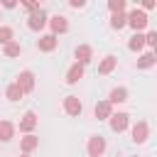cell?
Returning a JSON list of instances; mask_svg holds the SVG:
<instances>
[{"mask_svg":"<svg viewBox=\"0 0 157 157\" xmlns=\"http://www.w3.org/2000/svg\"><path fill=\"white\" fill-rule=\"evenodd\" d=\"M125 17H128V27H130L132 32H145V29H147V25H150L147 12H142L140 7L128 10V12H125Z\"/></svg>","mask_w":157,"mask_h":157,"instance_id":"cell-1","label":"cell"},{"mask_svg":"<svg viewBox=\"0 0 157 157\" xmlns=\"http://www.w3.org/2000/svg\"><path fill=\"white\" fill-rule=\"evenodd\" d=\"M37 125H39V115L32 110V108H27L25 113H22V118H20V123L15 125L22 135H32L34 130H37Z\"/></svg>","mask_w":157,"mask_h":157,"instance_id":"cell-2","label":"cell"},{"mask_svg":"<svg viewBox=\"0 0 157 157\" xmlns=\"http://www.w3.org/2000/svg\"><path fill=\"white\" fill-rule=\"evenodd\" d=\"M105 150H108V142H105V137L101 132H96V135H91L86 140V155L88 157H103Z\"/></svg>","mask_w":157,"mask_h":157,"instance_id":"cell-3","label":"cell"},{"mask_svg":"<svg viewBox=\"0 0 157 157\" xmlns=\"http://www.w3.org/2000/svg\"><path fill=\"white\" fill-rule=\"evenodd\" d=\"M108 128L113 130V132H125L128 128H130V113L128 110H113V115L108 118Z\"/></svg>","mask_w":157,"mask_h":157,"instance_id":"cell-4","label":"cell"},{"mask_svg":"<svg viewBox=\"0 0 157 157\" xmlns=\"http://www.w3.org/2000/svg\"><path fill=\"white\" fill-rule=\"evenodd\" d=\"M130 140L135 145H145L147 137H150V123L147 120H137V123H130Z\"/></svg>","mask_w":157,"mask_h":157,"instance_id":"cell-5","label":"cell"},{"mask_svg":"<svg viewBox=\"0 0 157 157\" xmlns=\"http://www.w3.org/2000/svg\"><path fill=\"white\" fill-rule=\"evenodd\" d=\"M15 83L20 86V91H22V96H27V93H32V91H34V86H37V78H34V71H32V69H22V71L17 74V78H15Z\"/></svg>","mask_w":157,"mask_h":157,"instance_id":"cell-6","label":"cell"},{"mask_svg":"<svg viewBox=\"0 0 157 157\" xmlns=\"http://www.w3.org/2000/svg\"><path fill=\"white\" fill-rule=\"evenodd\" d=\"M47 22H49V12L44 7H39L32 15H27V29H32V32H42L47 27Z\"/></svg>","mask_w":157,"mask_h":157,"instance_id":"cell-7","label":"cell"},{"mask_svg":"<svg viewBox=\"0 0 157 157\" xmlns=\"http://www.w3.org/2000/svg\"><path fill=\"white\" fill-rule=\"evenodd\" d=\"M47 27H49V34H54V37H59V34H66L69 32V17L66 15H49V22H47Z\"/></svg>","mask_w":157,"mask_h":157,"instance_id":"cell-8","label":"cell"},{"mask_svg":"<svg viewBox=\"0 0 157 157\" xmlns=\"http://www.w3.org/2000/svg\"><path fill=\"white\" fill-rule=\"evenodd\" d=\"M61 108H64V113H66L69 118H78V115L83 113V103H81V98H78V96H74V93L64 96Z\"/></svg>","mask_w":157,"mask_h":157,"instance_id":"cell-9","label":"cell"},{"mask_svg":"<svg viewBox=\"0 0 157 157\" xmlns=\"http://www.w3.org/2000/svg\"><path fill=\"white\" fill-rule=\"evenodd\" d=\"M56 47H59V37H54V34H49V32H42V34H39L37 49H39L42 54H52Z\"/></svg>","mask_w":157,"mask_h":157,"instance_id":"cell-10","label":"cell"},{"mask_svg":"<svg viewBox=\"0 0 157 157\" xmlns=\"http://www.w3.org/2000/svg\"><path fill=\"white\" fill-rule=\"evenodd\" d=\"M74 59H76V64L88 66V64L93 61V47H91V44H78V47L74 49Z\"/></svg>","mask_w":157,"mask_h":157,"instance_id":"cell-11","label":"cell"},{"mask_svg":"<svg viewBox=\"0 0 157 157\" xmlns=\"http://www.w3.org/2000/svg\"><path fill=\"white\" fill-rule=\"evenodd\" d=\"M155 64H157V52L145 49V52H140V54H137V61H135L137 71H147V69H152Z\"/></svg>","mask_w":157,"mask_h":157,"instance_id":"cell-12","label":"cell"},{"mask_svg":"<svg viewBox=\"0 0 157 157\" xmlns=\"http://www.w3.org/2000/svg\"><path fill=\"white\" fill-rule=\"evenodd\" d=\"M128 98H130V91H128L125 86H113V88L108 91V98H105V101H108V103H110V105L115 108V105L125 103Z\"/></svg>","mask_w":157,"mask_h":157,"instance_id":"cell-13","label":"cell"},{"mask_svg":"<svg viewBox=\"0 0 157 157\" xmlns=\"http://www.w3.org/2000/svg\"><path fill=\"white\" fill-rule=\"evenodd\" d=\"M115 66H118V56L115 54H105L101 61H98V76H108V74H113L115 71Z\"/></svg>","mask_w":157,"mask_h":157,"instance_id":"cell-14","label":"cell"},{"mask_svg":"<svg viewBox=\"0 0 157 157\" xmlns=\"http://www.w3.org/2000/svg\"><path fill=\"white\" fill-rule=\"evenodd\" d=\"M83 74H86V66H81V64H71L69 69H66V76H64V81L69 83V86H76L81 78H83Z\"/></svg>","mask_w":157,"mask_h":157,"instance_id":"cell-15","label":"cell"},{"mask_svg":"<svg viewBox=\"0 0 157 157\" xmlns=\"http://www.w3.org/2000/svg\"><path fill=\"white\" fill-rule=\"evenodd\" d=\"M113 105L105 101V98H101V101H96V105H93V118L96 120H108L110 115H113Z\"/></svg>","mask_w":157,"mask_h":157,"instance_id":"cell-16","label":"cell"},{"mask_svg":"<svg viewBox=\"0 0 157 157\" xmlns=\"http://www.w3.org/2000/svg\"><path fill=\"white\" fill-rule=\"evenodd\" d=\"M39 147V137L32 132V135H22L20 137V155H32L34 150Z\"/></svg>","mask_w":157,"mask_h":157,"instance_id":"cell-17","label":"cell"},{"mask_svg":"<svg viewBox=\"0 0 157 157\" xmlns=\"http://www.w3.org/2000/svg\"><path fill=\"white\" fill-rule=\"evenodd\" d=\"M128 49H130L132 54L145 52V32H132L130 39H128Z\"/></svg>","mask_w":157,"mask_h":157,"instance_id":"cell-18","label":"cell"},{"mask_svg":"<svg viewBox=\"0 0 157 157\" xmlns=\"http://www.w3.org/2000/svg\"><path fill=\"white\" fill-rule=\"evenodd\" d=\"M15 132H17V128L12 120H0V142H12Z\"/></svg>","mask_w":157,"mask_h":157,"instance_id":"cell-19","label":"cell"},{"mask_svg":"<svg viewBox=\"0 0 157 157\" xmlns=\"http://www.w3.org/2000/svg\"><path fill=\"white\" fill-rule=\"evenodd\" d=\"M20 54H22V44H20L17 39H12V42L2 44V56H5V59H17Z\"/></svg>","mask_w":157,"mask_h":157,"instance_id":"cell-20","label":"cell"},{"mask_svg":"<svg viewBox=\"0 0 157 157\" xmlns=\"http://www.w3.org/2000/svg\"><path fill=\"white\" fill-rule=\"evenodd\" d=\"M108 25H110V29H115V32L125 29V27H128V17H125V12H115V15H110Z\"/></svg>","mask_w":157,"mask_h":157,"instance_id":"cell-21","label":"cell"},{"mask_svg":"<svg viewBox=\"0 0 157 157\" xmlns=\"http://www.w3.org/2000/svg\"><path fill=\"white\" fill-rule=\"evenodd\" d=\"M5 98H7V101H12V103H17V101L22 98V91H20V86H17L15 81L5 86Z\"/></svg>","mask_w":157,"mask_h":157,"instance_id":"cell-22","label":"cell"},{"mask_svg":"<svg viewBox=\"0 0 157 157\" xmlns=\"http://www.w3.org/2000/svg\"><path fill=\"white\" fill-rule=\"evenodd\" d=\"M145 47L150 52H157V29H145Z\"/></svg>","mask_w":157,"mask_h":157,"instance_id":"cell-23","label":"cell"},{"mask_svg":"<svg viewBox=\"0 0 157 157\" xmlns=\"http://www.w3.org/2000/svg\"><path fill=\"white\" fill-rule=\"evenodd\" d=\"M108 10H110V15L128 12V0H108Z\"/></svg>","mask_w":157,"mask_h":157,"instance_id":"cell-24","label":"cell"},{"mask_svg":"<svg viewBox=\"0 0 157 157\" xmlns=\"http://www.w3.org/2000/svg\"><path fill=\"white\" fill-rule=\"evenodd\" d=\"M15 39V29L10 25H0V44H7Z\"/></svg>","mask_w":157,"mask_h":157,"instance_id":"cell-25","label":"cell"},{"mask_svg":"<svg viewBox=\"0 0 157 157\" xmlns=\"http://www.w3.org/2000/svg\"><path fill=\"white\" fill-rule=\"evenodd\" d=\"M20 5H22V10H25V12H27V15H32V12H37V10H39V7H42V5H39V2H37V0H22V2H20Z\"/></svg>","mask_w":157,"mask_h":157,"instance_id":"cell-26","label":"cell"},{"mask_svg":"<svg viewBox=\"0 0 157 157\" xmlns=\"http://www.w3.org/2000/svg\"><path fill=\"white\" fill-rule=\"evenodd\" d=\"M155 7H157V0H142V2H140V10H142V12L155 10Z\"/></svg>","mask_w":157,"mask_h":157,"instance_id":"cell-27","label":"cell"},{"mask_svg":"<svg viewBox=\"0 0 157 157\" xmlns=\"http://www.w3.org/2000/svg\"><path fill=\"white\" fill-rule=\"evenodd\" d=\"M20 2L17 0H0V10H15Z\"/></svg>","mask_w":157,"mask_h":157,"instance_id":"cell-28","label":"cell"},{"mask_svg":"<svg viewBox=\"0 0 157 157\" xmlns=\"http://www.w3.org/2000/svg\"><path fill=\"white\" fill-rule=\"evenodd\" d=\"M69 7H74V10H81V7H86V0H69Z\"/></svg>","mask_w":157,"mask_h":157,"instance_id":"cell-29","label":"cell"},{"mask_svg":"<svg viewBox=\"0 0 157 157\" xmlns=\"http://www.w3.org/2000/svg\"><path fill=\"white\" fill-rule=\"evenodd\" d=\"M20 157H32V155H20Z\"/></svg>","mask_w":157,"mask_h":157,"instance_id":"cell-30","label":"cell"},{"mask_svg":"<svg viewBox=\"0 0 157 157\" xmlns=\"http://www.w3.org/2000/svg\"><path fill=\"white\" fill-rule=\"evenodd\" d=\"M0 20H2V10H0Z\"/></svg>","mask_w":157,"mask_h":157,"instance_id":"cell-31","label":"cell"},{"mask_svg":"<svg viewBox=\"0 0 157 157\" xmlns=\"http://www.w3.org/2000/svg\"><path fill=\"white\" fill-rule=\"evenodd\" d=\"M135 157H137V155H135Z\"/></svg>","mask_w":157,"mask_h":157,"instance_id":"cell-32","label":"cell"}]
</instances>
